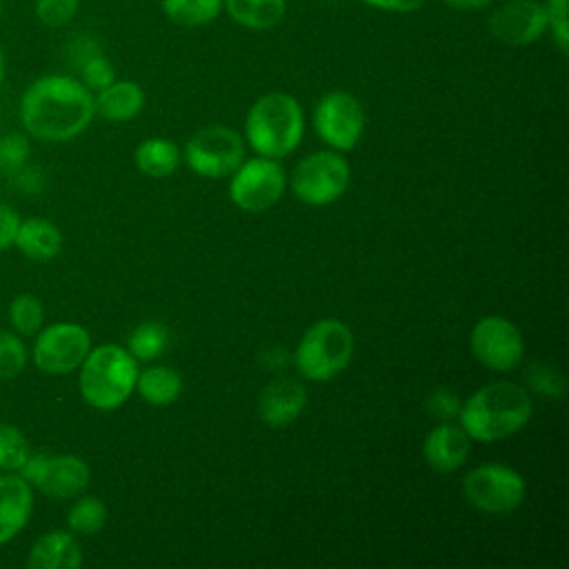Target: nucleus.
I'll return each instance as SVG.
<instances>
[{
    "instance_id": "1",
    "label": "nucleus",
    "mask_w": 569,
    "mask_h": 569,
    "mask_svg": "<svg viewBox=\"0 0 569 569\" xmlns=\"http://www.w3.org/2000/svg\"><path fill=\"white\" fill-rule=\"evenodd\" d=\"M91 89L69 76H42L27 87L20 100V122L38 140L67 142L93 120Z\"/></svg>"
},
{
    "instance_id": "2",
    "label": "nucleus",
    "mask_w": 569,
    "mask_h": 569,
    "mask_svg": "<svg viewBox=\"0 0 569 569\" xmlns=\"http://www.w3.org/2000/svg\"><path fill=\"white\" fill-rule=\"evenodd\" d=\"M533 416L531 393L509 380H496L473 391L458 411V422L471 440L493 442L527 427Z\"/></svg>"
},
{
    "instance_id": "3",
    "label": "nucleus",
    "mask_w": 569,
    "mask_h": 569,
    "mask_svg": "<svg viewBox=\"0 0 569 569\" xmlns=\"http://www.w3.org/2000/svg\"><path fill=\"white\" fill-rule=\"evenodd\" d=\"M302 133L305 113L300 102L289 93H264L247 111L244 140L258 156L280 160L293 153Z\"/></svg>"
},
{
    "instance_id": "4",
    "label": "nucleus",
    "mask_w": 569,
    "mask_h": 569,
    "mask_svg": "<svg viewBox=\"0 0 569 569\" xmlns=\"http://www.w3.org/2000/svg\"><path fill=\"white\" fill-rule=\"evenodd\" d=\"M78 387L87 405L100 411H113L136 391L138 360L120 345H100L89 349L82 360Z\"/></svg>"
},
{
    "instance_id": "5",
    "label": "nucleus",
    "mask_w": 569,
    "mask_h": 569,
    "mask_svg": "<svg viewBox=\"0 0 569 569\" xmlns=\"http://www.w3.org/2000/svg\"><path fill=\"white\" fill-rule=\"evenodd\" d=\"M356 351V338L349 325L338 318L313 322L300 338L293 362L302 378L327 382L347 369Z\"/></svg>"
},
{
    "instance_id": "6",
    "label": "nucleus",
    "mask_w": 569,
    "mask_h": 569,
    "mask_svg": "<svg viewBox=\"0 0 569 569\" xmlns=\"http://www.w3.org/2000/svg\"><path fill=\"white\" fill-rule=\"evenodd\" d=\"M351 167L347 158L336 149L313 151L302 158L291 176L289 184L298 200L311 207H325L340 200L349 187Z\"/></svg>"
},
{
    "instance_id": "7",
    "label": "nucleus",
    "mask_w": 569,
    "mask_h": 569,
    "mask_svg": "<svg viewBox=\"0 0 569 569\" xmlns=\"http://www.w3.org/2000/svg\"><path fill=\"white\" fill-rule=\"evenodd\" d=\"M462 493L478 511L507 516L525 500V478L509 465L485 462L465 476Z\"/></svg>"
},
{
    "instance_id": "8",
    "label": "nucleus",
    "mask_w": 569,
    "mask_h": 569,
    "mask_svg": "<svg viewBox=\"0 0 569 569\" xmlns=\"http://www.w3.org/2000/svg\"><path fill=\"white\" fill-rule=\"evenodd\" d=\"M184 162L202 178H227L244 160V138L222 124L196 131L184 144Z\"/></svg>"
},
{
    "instance_id": "9",
    "label": "nucleus",
    "mask_w": 569,
    "mask_h": 569,
    "mask_svg": "<svg viewBox=\"0 0 569 569\" xmlns=\"http://www.w3.org/2000/svg\"><path fill=\"white\" fill-rule=\"evenodd\" d=\"M287 187V173L273 158L256 156L244 158L231 173L229 198L231 202L249 213H260L273 207Z\"/></svg>"
},
{
    "instance_id": "10",
    "label": "nucleus",
    "mask_w": 569,
    "mask_h": 569,
    "mask_svg": "<svg viewBox=\"0 0 569 569\" xmlns=\"http://www.w3.org/2000/svg\"><path fill=\"white\" fill-rule=\"evenodd\" d=\"M20 476L56 500L80 496L91 480L89 465L73 453H31L22 465Z\"/></svg>"
},
{
    "instance_id": "11",
    "label": "nucleus",
    "mask_w": 569,
    "mask_h": 569,
    "mask_svg": "<svg viewBox=\"0 0 569 569\" xmlns=\"http://www.w3.org/2000/svg\"><path fill=\"white\" fill-rule=\"evenodd\" d=\"M313 129L329 149L351 151L365 131V109L356 96L340 89L329 91L313 109Z\"/></svg>"
},
{
    "instance_id": "12",
    "label": "nucleus",
    "mask_w": 569,
    "mask_h": 569,
    "mask_svg": "<svg viewBox=\"0 0 569 569\" xmlns=\"http://www.w3.org/2000/svg\"><path fill=\"white\" fill-rule=\"evenodd\" d=\"M91 349V336L82 325L53 322L33 342V362L42 373L67 376L76 371Z\"/></svg>"
},
{
    "instance_id": "13",
    "label": "nucleus",
    "mask_w": 569,
    "mask_h": 569,
    "mask_svg": "<svg viewBox=\"0 0 569 569\" xmlns=\"http://www.w3.org/2000/svg\"><path fill=\"white\" fill-rule=\"evenodd\" d=\"M473 358L493 371H511L525 356L520 329L505 316L480 318L469 333Z\"/></svg>"
},
{
    "instance_id": "14",
    "label": "nucleus",
    "mask_w": 569,
    "mask_h": 569,
    "mask_svg": "<svg viewBox=\"0 0 569 569\" xmlns=\"http://www.w3.org/2000/svg\"><path fill=\"white\" fill-rule=\"evenodd\" d=\"M489 31L509 47L531 44L547 31L545 4L538 0H507L491 13Z\"/></svg>"
},
{
    "instance_id": "15",
    "label": "nucleus",
    "mask_w": 569,
    "mask_h": 569,
    "mask_svg": "<svg viewBox=\"0 0 569 569\" xmlns=\"http://www.w3.org/2000/svg\"><path fill=\"white\" fill-rule=\"evenodd\" d=\"M307 407V389L293 378L271 380L258 398V416L271 429H282L300 418Z\"/></svg>"
},
{
    "instance_id": "16",
    "label": "nucleus",
    "mask_w": 569,
    "mask_h": 569,
    "mask_svg": "<svg viewBox=\"0 0 569 569\" xmlns=\"http://www.w3.org/2000/svg\"><path fill=\"white\" fill-rule=\"evenodd\" d=\"M469 451H471V438L460 427V422H451V420H442L436 427H431V431L425 436V442H422L425 462L440 473L460 469L469 458Z\"/></svg>"
},
{
    "instance_id": "17",
    "label": "nucleus",
    "mask_w": 569,
    "mask_h": 569,
    "mask_svg": "<svg viewBox=\"0 0 569 569\" xmlns=\"http://www.w3.org/2000/svg\"><path fill=\"white\" fill-rule=\"evenodd\" d=\"M33 509L31 485L20 473L0 476V545L9 542L29 522Z\"/></svg>"
},
{
    "instance_id": "18",
    "label": "nucleus",
    "mask_w": 569,
    "mask_h": 569,
    "mask_svg": "<svg viewBox=\"0 0 569 569\" xmlns=\"http://www.w3.org/2000/svg\"><path fill=\"white\" fill-rule=\"evenodd\" d=\"M82 565V549L73 533L49 531L40 536L27 558L29 569H78Z\"/></svg>"
},
{
    "instance_id": "19",
    "label": "nucleus",
    "mask_w": 569,
    "mask_h": 569,
    "mask_svg": "<svg viewBox=\"0 0 569 569\" xmlns=\"http://www.w3.org/2000/svg\"><path fill=\"white\" fill-rule=\"evenodd\" d=\"M96 113L111 122L133 120L144 107V91L138 82L113 80L109 87L100 89L93 98Z\"/></svg>"
},
{
    "instance_id": "20",
    "label": "nucleus",
    "mask_w": 569,
    "mask_h": 569,
    "mask_svg": "<svg viewBox=\"0 0 569 569\" xmlns=\"http://www.w3.org/2000/svg\"><path fill=\"white\" fill-rule=\"evenodd\" d=\"M13 244L31 260H51L62 249V233L44 218H27L20 220Z\"/></svg>"
},
{
    "instance_id": "21",
    "label": "nucleus",
    "mask_w": 569,
    "mask_h": 569,
    "mask_svg": "<svg viewBox=\"0 0 569 569\" xmlns=\"http://www.w3.org/2000/svg\"><path fill=\"white\" fill-rule=\"evenodd\" d=\"M222 4L233 22L253 31L273 29L287 11V0H222Z\"/></svg>"
},
{
    "instance_id": "22",
    "label": "nucleus",
    "mask_w": 569,
    "mask_h": 569,
    "mask_svg": "<svg viewBox=\"0 0 569 569\" xmlns=\"http://www.w3.org/2000/svg\"><path fill=\"white\" fill-rule=\"evenodd\" d=\"M180 158H182V153H180L178 144L169 138H147L133 151L138 171L149 178L171 176L178 169Z\"/></svg>"
},
{
    "instance_id": "23",
    "label": "nucleus",
    "mask_w": 569,
    "mask_h": 569,
    "mask_svg": "<svg viewBox=\"0 0 569 569\" xmlns=\"http://www.w3.org/2000/svg\"><path fill=\"white\" fill-rule=\"evenodd\" d=\"M136 391L140 393V398L144 402L156 405V407H164V405L176 402L178 396L182 393V378L171 367L153 365V367H147V369L138 371Z\"/></svg>"
},
{
    "instance_id": "24",
    "label": "nucleus",
    "mask_w": 569,
    "mask_h": 569,
    "mask_svg": "<svg viewBox=\"0 0 569 569\" xmlns=\"http://www.w3.org/2000/svg\"><path fill=\"white\" fill-rule=\"evenodd\" d=\"M167 342H169L167 327L162 322H158V320H147V322H140L129 333L127 351L136 360L149 362V360H156L167 349Z\"/></svg>"
},
{
    "instance_id": "25",
    "label": "nucleus",
    "mask_w": 569,
    "mask_h": 569,
    "mask_svg": "<svg viewBox=\"0 0 569 569\" xmlns=\"http://www.w3.org/2000/svg\"><path fill=\"white\" fill-rule=\"evenodd\" d=\"M160 4L167 18L180 27H202L222 9V0H160Z\"/></svg>"
},
{
    "instance_id": "26",
    "label": "nucleus",
    "mask_w": 569,
    "mask_h": 569,
    "mask_svg": "<svg viewBox=\"0 0 569 569\" xmlns=\"http://www.w3.org/2000/svg\"><path fill=\"white\" fill-rule=\"evenodd\" d=\"M67 522L73 533L93 536L107 522V505L98 496H82L69 509Z\"/></svg>"
},
{
    "instance_id": "27",
    "label": "nucleus",
    "mask_w": 569,
    "mask_h": 569,
    "mask_svg": "<svg viewBox=\"0 0 569 569\" xmlns=\"http://www.w3.org/2000/svg\"><path fill=\"white\" fill-rule=\"evenodd\" d=\"M31 456L24 433L7 422H0V469L20 471Z\"/></svg>"
},
{
    "instance_id": "28",
    "label": "nucleus",
    "mask_w": 569,
    "mask_h": 569,
    "mask_svg": "<svg viewBox=\"0 0 569 569\" xmlns=\"http://www.w3.org/2000/svg\"><path fill=\"white\" fill-rule=\"evenodd\" d=\"M9 318L18 333L33 336L42 327V320H44L42 302L31 293H20L9 305Z\"/></svg>"
},
{
    "instance_id": "29",
    "label": "nucleus",
    "mask_w": 569,
    "mask_h": 569,
    "mask_svg": "<svg viewBox=\"0 0 569 569\" xmlns=\"http://www.w3.org/2000/svg\"><path fill=\"white\" fill-rule=\"evenodd\" d=\"M527 382H529L527 391L542 396V398H562V393H565L562 373L547 362L531 365L527 369Z\"/></svg>"
},
{
    "instance_id": "30",
    "label": "nucleus",
    "mask_w": 569,
    "mask_h": 569,
    "mask_svg": "<svg viewBox=\"0 0 569 569\" xmlns=\"http://www.w3.org/2000/svg\"><path fill=\"white\" fill-rule=\"evenodd\" d=\"M27 365V345L9 331H0V380L16 378Z\"/></svg>"
},
{
    "instance_id": "31",
    "label": "nucleus",
    "mask_w": 569,
    "mask_h": 569,
    "mask_svg": "<svg viewBox=\"0 0 569 569\" xmlns=\"http://www.w3.org/2000/svg\"><path fill=\"white\" fill-rule=\"evenodd\" d=\"M31 153L29 140L20 133H7L0 138V173L2 176H11L16 173L20 167L27 164Z\"/></svg>"
},
{
    "instance_id": "32",
    "label": "nucleus",
    "mask_w": 569,
    "mask_h": 569,
    "mask_svg": "<svg viewBox=\"0 0 569 569\" xmlns=\"http://www.w3.org/2000/svg\"><path fill=\"white\" fill-rule=\"evenodd\" d=\"M78 69H80V76H82V84H84L87 89L100 91V89L109 87V84L116 80V73H113L111 62H109L100 51L93 53V56H89V58H84V60L78 64Z\"/></svg>"
},
{
    "instance_id": "33",
    "label": "nucleus",
    "mask_w": 569,
    "mask_h": 569,
    "mask_svg": "<svg viewBox=\"0 0 569 569\" xmlns=\"http://www.w3.org/2000/svg\"><path fill=\"white\" fill-rule=\"evenodd\" d=\"M547 13V29H551V38L560 53L569 51V22H567V0H547L545 2Z\"/></svg>"
},
{
    "instance_id": "34",
    "label": "nucleus",
    "mask_w": 569,
    "mask_h": 569,
    "mask_svg": "<svg viewBox=\"0 0 569 569\" xmlns=\"http://www.w3.org/2000/svg\"><path fill=\"white\" fill-rule=\"evenodd\" d=\"M78 11V0H36V16L47 27L67 24Z\"/></svg>"
},
{
    "instance_id": "35",
    "label": "nucleus",
    "mask_w": 569,
    "mask_h": 569,
    "mask_svg": "<svg viewBox=\"0 0 569 569\" xmlns=\"http://www.w3.org/2000/svg\"><path fill=\"white\" fill-rule=\"evenodd\" d=\"M427 407H429V411H431L433 416H438V418H442V420H451V418L458 416V411H460V400H458V396H456L453 391H449V389H438V391H433V393L429 396Z\"/></svg>"
},
{
    "instance_id": "36",
    "label": "nucleus",
    "mask_w": 569,
    "mask_h": 569,
    "mask_svg": "<svg viewBox=\"0 0 569 569\" xmlns=\"http://www.w3.org/2000/svg\"><path fill=\"white\" fill-rule=\"evenodd\" d=\"M20 224V216L13 207L7 202H0V251H4L9 244H13L16 231Z\"/></svg>"
},
{
    "instance_id": "37",
    "label": "nucleus",
    "mask_w": 569,
    "mask_h": 569,
    "mask_svg": "<svg viewBox=\"0 0 569 569\" xmlns=\"http://www.w3.org/2000/svg\"><path fill=\"white\" fill-rule=\"evenodd\" d=\"M362 2L382 11H396V13H409L425 4V0H362Z\"/></svg>"
},
{
    "instance_id": "38",
    "label": "nucleus",
    "mask_w": 569,
    "mask_h": 569,
    "mask_svg": "<svg viewBox=\"0 0 569 569\" xmlns=\"http://www.w3.org/2000/svg\"><path fill=\"white\" fill-rule=\"evenodd\" d=\"M445 2L458 11H480L491 4V0H445Z\"/></svg>"
},
{
    "instance_id": "39",
    "label": "nucleus",
    "mask_w": 569,
    "mask_h": 569,
    "mask_svg": "<svg viewBox=\"0 0 569 569\" xmlns=\"http://www.w3.org/2000/svg\"><path fill=\"white\" fill-rule=\"evenodd\" d=\"M4 67H7V62H4V53L0 51V84H2V80H4Z\"/></svg>"
},
{
    "instance_id": "40",
    "label": "nucleus",
    "mask_w": 569,
    "mask_h": 569,
    "mask_svg": "<svg viewBox=\"0 0 569 569\" xmlns=\"http://www.w3.org/2000/svg\"><path fill=\"white\" fill-rule=\"evenodd\" d=\"M0 13H2V0H0Z\"/></svg>"
}]
</instances>
